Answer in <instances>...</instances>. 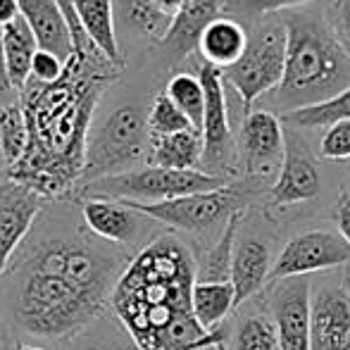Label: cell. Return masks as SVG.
<instances>
[{"label": "cell", "instance_id": "4fadbf2b", "mask_svg": "<svg viewBox=\"0 0 350 350\" xmlns=\"http://www.w3.org/2000/svg\"><path fill=\"white\" fill-rule=\"evenodd\" d=\"M46 198L19 181L0 179V279L36 226Z\"/></svg>", "mask_w": 350, "mask_h": 350}, {"label": "cell", "instance_id": "83f0119b", "mask_svg": "<svg viewBox=\"0 0 350 350\" xmlns=\"http://www.w3.org/2000/svg\"><path fill=\"white\" fill-rule=\"evenodd\" d=\"M229 350H281L272 314L253 312L236 322Z\"/></svg>", "mask_w": 350, "mask_h": 350}, {"label": "cell", "instance_id": "cb8c5ba5", "mask_svg": "<svg viewBox=\"0 0 350 350\" xmlns=\"http://www.w3.org/2000/svg\"><path fill=\"white\" fill-rule=\"evenodd\" d=\"M191 303H193V314L200 327L208 332H217L219 324L226 319V314L236 310L234 286H231V281H224V284L196 281Z\"/></svg>", "mask_w": 350, "mask_h": 350}, {"label": "cell", "instance_id": "ba28073f", "mask_svg": "<svg viewBox=\"0 0 350 350\" xmlns=\"http://www.w3.org/2000/svg\"><path fill=\"white\" fill-rule=\"evenodd\" d=\"M129 208L146 215L148 219L165 224L174 231L186 234H208L212 229H224L229 219L243 212V191L234 184L205 193L184 196V198L165 200V203H126Z\"/></svg>", "mask_w": 350, "mask_h": 350}, {"label": "cell", "instance_id": "f546056e", "mask_svg": "<svg viewBox=\"0 0 350 350\" xmlns=\"http://www.w3.org/2000/svg\"><path fill=\"white\" fill-rule=\"evenodd\" d=\"M120 10L136 31L157 38V41H165L172 29V22H174L165 12H160L152 0H120Z\"/></svg>", "mask_w": 350, "mask_h": 350}, {"label": "cell", "instance_id": "484cf974", "mask_svg": "<svg viewBox=\"0 0 350 350\" xmlns=\"http://www.w3.org/2000/svg\"><path fill=\"white\" fill-rule=\"evenodd\" d=\"M241 219H243V212L231 217L229 224L221 229L219 239L203 253V258L198 262V281H205V284L231 281V265H234L236 234H239Z\"/></svg>", "mask_w": 350, "mask_h": 350}, {"label": "cell", "instance_id": "836d02e7", "mask_svg": "<svg viewBox=\"0 0 350 350\" xmlns=\"http://www.w3.org/2000/svg\"><path fill=\"white\" fill-rule=\"evenodd\" d=\"M341 46L350 53V0H332V24H329Z\"/></svg>", "mask_w": 350, "mask_h": 350}, {"label": "cell", "instance_id": "d4e9b609", "mask_svg": "<svg viewBox=\"0 0 350 350\" xmlns=\"http://www.w3.org/2000/svg\"><path fill=\"white\" fill-rule=\"evenodd\" d=\"M29 148V126L24 115L22 96L8 100L0 107V155L5 170H12L24 160Z\"/></svg>", "mask_w": 350, "mask_h": 350}, {"label": "cell", "instance_id": "5bb4252c", "mask_svg": "<svg viewBox=\"0 0 350 350\" xmlns=\"http://www.w3.org/2000/svg\"><path fill=\"white\" fill-rule=\"evenodd\" d=\"M150 221L152 219H148L146 215L129 208L126 203H120V200H81V224L96 239L117 245V248H131L139 243L146 224H150Z\"/></svg>", "mask_w": 350, "mask_h": 350}, {"label": "cell", "instance_id": "8fae6325", "mask_svg": "<svg viewBox=\"0 0 350 350\" xmlns=\"http://www.w3.org/2000/svg\"><path fill=\"white\" fill-rule=\"evenodd\" d=\"M239 150L248 176H253V179L279 176L286 152H288L279 115H274L269 110L245 112L243 126H241Z\"/></svg>", "mask_w": 350, "mask_h": 350}, {"label": "cell", "instance_id": "2e32d148", "mask_svg": "<svg viewBox=\"0 0 350 350\" xmlns=\"http://www.w3.org/2000/svg\"><path fill=\"white\" fill-rule=\"evenodd\" d=\"M19 12L29 22L41 51L70 62L77 55V41L65 10L57 0H19Z\"/></svg>", "mask_w": 350, "mask_h": 350}, {"label": "cell", "instance_id": "7402d4cb", "mask_svg": "<svg viewBox=\"0 0 350 350\" xmlns=\"http://www.w3.org/2000/svg\"><path fill=\"white\" fill-rule=\"evenodd\" d=\"M219 8L221 0H189L172 22L165 43L172 46L176 55H189L193 48H198L205 29L219 17Z\"/></svg>", "mask_w": 350, "mask_h": 350}, {"label": "cell", "instance_id": "d6a6232c", "mask_svg": "<svg viewBox=\"0 0 350 350\" xmlns=\"http://www.w3.org/2000/svg\"><path fill=\"white\" fill-rule=\"evenodd\" d=\"M65 70H67V62H62L60 57L48 51H38L31 65V81L51 86V83L60 81L65 77Z\"/></svg>", "mask_w": 350, "mask_h": 350}, {"label": "cell", "instance_id": "44dd1931", "mask_svg": "<svg viewBox=\"0 0 350 350\" xmlns=\"http://www.w3.org/2000/svg\"><path fill=\"white\" fill-rule=\"evenodd\" d=\"M0 41H3V55L5 65H8L10 81H12L14 91L22 93L29 86V81H31L33 57L41 51L38 41L22 14L14 22H10L8 27L0 29Z\"/></svg>", "mask_w": 350, "mask_h": 350}, {"label": "cell", "instance_id": "9c48e42d", "mask_svg": "<svg viewBox=\"0 0 350 350\" xmlns=\"http://www.w3.org/2000/svg\"><path fill=\"white\" fill-rule=\"evenodd\" d=\"M350 262V243L338 231L312 229L303 231L281 248L274 260L272 281L310 277L324 269H336Z\"/></svg>", "mask_w": 350, "mask_h": 350}, {"label": "cell", "instance_id": "ee69618b", "mask_svg": "<svg viewBox=\"0 0 350 350\" xmlns=\"http://www.w3.org/2000/svg\"><path fill=\"white\" fill-rule=\"evenodd\" d=\"M0 165H5V162H3V155H0Z\"/></svg>", "mask_w": 350, "mask_h": 350}, {"label": "cell", "instance_id": "8d00e7d4", "mask_svg": "<svg viewBox=\"0 0 350 350\" xmlns=\"http://www.w3.org/2000/svg\"><path fill=\"white\" fill-rule=\"evenodd\" d=\"M334 219H336L338 234L350 243V191L338 196L336 208H334Z\"/></svg>", "mask_w": 350, "mask_h": 350}, {"label": "cell", "instance_id": "74e56055", "mask_svg": "<svg viewBox=\"0 0 350 350\" xmlns=\"http://www.w3.org/2000/svg\"><path fill=\"white\" fill-rule=\"evenodd\" d=\"M224 334L217 329V332H210L205 338L196 343H189V346H181V348H174V350H221V343H224Z\"/></svg>", "mask_w": 350, "mask_h": 350}, {"label": "cell", "instance_id": "7c38bea8", "mask_svg": "<svg viewBox=\"0 0 350 350\" xmlns=\"http://www.w3.org/2000/svg\"><path fill=\"white\" fill-rule=\"evenodd\" d=\"M272 319L281 350H312V284L310 277L274 281Z\"/></svg>", "mask_w": 350, "mask_h": 350}, {"label": "cell", "instance_id": "4316f807", "mask_svg": "<svg viewBox=\"0 0 350 350\" xmlns=\"http://www.w3.org/2000/svg\"><path fill=\"white\" fill-rule=\"evenodd\" d=\"M286 122L300 126V129H322V126H334L338 122L350 120V88L341 91L338 96L329 98L317 105L298 107V110L286 112Z\"/></svg>", "mask_w": 350, "mask_h": 350}, {"label": "cell", "instance_id": "f35d334b", "mask_svg": "<svg viewBox=\"0 0 350 350\" xmlns=\"http://www.w3.org/2000/svg\"><path fill=\"white\" fill-rule=\"evenodd\" d=\"M12 81H10L8 74V65H5V55H3V41H0V107L5 105L8 100H12Z\"/></svg>", "mask_w": 350, "mask_h": 350}, {"label": "cell", "instance_id": "ac0fdd59", "mask_svg": "<svg viewBox=\"0 0 350 350\" xmlns=\"http://www.w3.org/2000/svg\"><path fill=\"white\" fill-rule=\"evenodd\" d=\"M319 186V170L310 155L303 150L286 152L284 167L272 184V203L274 205H298L317 198Z\"/></svg>", "mask_w": 350, "mask_h": 350}, {"label": "cell", "instance_id": "30bf717a", "mask_svg": "<svg viewBox=\"0 0 350 350\" xmlns=\"http://www.w3.org/2000/svg\"><path fill=\"white\" fill-rule=\"evenodd\" d=\"M205 88V117H203V167L205 172L224 176L221 170H229L234 134L229 122V105L224 91V72L212 65H203L198 72Z\"/></svg>", "mask_w": 350, "mask_h": 350}, {"label": "cell", "instance_id": "6da1fadb", "mask_svg": "<svg viewBox=\"0 0 350 350\" xmlns=\"http://www.w3.org/2000/svg\"><path fill=\"white\" fill-rule=\"evenodd\" d=\"M124 267L122 248L83 224H41L0 279V308L29 336L74 341L107 312Z\"/></svg>", "mask_w": 350, "mask_h": 350}, {"label": "cell", "instance_id": "3957f363", "mask_svg": "<svg viewBox=\"0 0 350 350\" xmlns=\"http://www.w3.org/2000/svg\"><path fill=\"white\" fill-rule=\"evenodd\" d=\"M198 262L176 236L160 234L126 262L110 308L141 350H174L208 336L193 314Z\"/></svg>", "mask_w": 350, "mask_h": 350}, {"label": "cell", "instance_id": "ffe728a7", "mask_svg": "<svg viewBox=\"0 0 350 350\" xmlns=\"http://www.w3.org/2000/svg\"><path fill=\"white\" fill-rule=\"evenodd\" d=\"M250 38L245 29L231 17H217L203 31L198 41V53L205 65L226 72L243 57Z\"/></svg>", "mask_w": 350, "mask_h": 350}, {"label": "cell", "instance_id": "f1b7e54d", "mask_svg": "<svg viewBox=\"0 0 350 350\" xmlns=\"http://www.w3.org/2000/svg\"><path fill=\"white\" fill-rule=\"evenodd\" d=\"M167 96L174 100V105L189 117L193 129H203V117H205V88L200 77L189 72H179L170 79L167 83Z\"/></svg>", "mask_w": 350, "mask_h": 350}, {"label": "cell", "instance_id": "60d3db41", "mask_svg": "<svg viewBox=\"0 0 350 350\" xmlns=\"http://www.w3.org/2000/svg\"><path fill=\"white\" fill-rule=\"evenodd\" d=\"M152 3H155V8L160 10V12H165L167 17L174 19L176 14L184 10V5L189 3V0H152Z\"/></svg>", "mask_w": 350, "mask_h": 350}, {"label": "cell", "instance_id": "e575fe53", "mask_svg": "<svg viewBox=\"0 0 350 350\" xmlns=\"http://www.w3.org/2000/svg\"><path fill=\"white\" fill-rule=\"evenodd\" d=\"M305 3H310V0H239L241 8L250 10V12H258V14L279 12V10L298 8V5H305Z\"/></svg>", "mask_w": 350, "mask_h": 350}, {"label": "cell", "instance_id": "52a82bcc", "mask_svg": "<svg viewBox=\"0 0 350 350\" xmlns=\"http://www.w3.org/2000/svg\"><path fill=\"white\" fill-rule=\"evenodd\" d=\"M288 57V29L286 24H269L250 38L243 57L224 72V81L234 86L243 107L250 112L255 100L281 86Z\"/></svg>", "mask_w": 350, "mask_h": 350}, {"label": "cell", "instance_id": "5b68a950", "mask_svg": "<svg viewBox=\"0 0 350 350\" xmlns=\"http://www.w3.org/2000/svg\"><path fill=\"white\" fill-rule=\"evenodd\" d=\"M229 184L226 176L210 174L205 170H165V167L143 165L124 174L103 176L79 186L77 196L86 198L120 200V203H165L184 196L205 193Z\"/></svg>", "mask_w": 350, "mask_h": 350}, {"label": "cell", "instance_id": "ab89813d", "mask_svg": "<svg viewBox=\"0 0 350 350\" xmlns=\"http://www.w3.org/2000/svg\"><path fill=\"white\" fill-rule=\"evenodd\" d=\"M19 0H0V29L19 17Z\"/></svg>", "mask_w": 350, "mask_h": 350}, {"label": "cell", "instance_id": "8992f818", "mask_svg": "<svg viewBox=\"0 0 350 350\" xmlns=\"http://www.w3.org/2000/svg\"><path fill=\"white\" fill-rule=\"evenodd\" d=\"M148 157H150L148 117H143L136 107H117L96 126V131L88 134L86 167L79 186L103 176L139 170L143 162L148 165Z\"/></svg>", "mask_w": 350, "mask_h": 350}, {"label": "cell", "instance_id": "7a4b0ae2", "mask_svg": "<svg viewBox=\"0 0 350 350\" xmlns=\"http://www.w3.org/2000/svg\"><path fill=\"white\" fill-rule=\"evenodd\" d=\"M115 65L103 55H74L60 81H29L22 105L29 126L24 160L5 176L33 189L43 198H65L77 193L86 167L88 126L103 83L112 79Z\"/></svg>", "mask_w": 350, "mask_h": 350}, {"label": "cell", "instance_id": "9a60e30c", "mask_svg": "<svg viewBox=\"0 0 350 350\" xmlns=\"http://www.w3.org/2000/svg\"><path fill=\"white\" fill-rule=\"evenodd\" d=\"M312 350H350V291L322 286L312 293Z\"/></svg>", "mask_w": 350, "mask_h": 350}, {"label": "cell", "instance_id": "d6986e66", "mask_svg": "<svg viewBox=\"0 0 350 350\" xmlns=\"http://www.w3.org/2000/svg\"><path fill=\"white\" fill-rule=\"evenodd\" d=\"M72 8L93 48L107 62L120 67L122 55L115 31V3L112 0H72Z\"/></svg>", "mask_w": 350, "mask_h": 350}, {"label": "cell", "instance_id": "7bdbcfd3", "mask_svg": "<svg viewBox=\"0 0 350 350\" xmlns=\"http://www.w3.org/2000/svg\"><path fill=\"white\" fill-rule=\"evenodd\" d=\"M221 350H229V346H226V341H224V343H221Z\"/></svg>", "mask_w": 350, "mask_h": 350}, {"label": "cell", "instance_id": "1f68e13d", "mask_svg": "<svg viewBox=\"0 0 350 350\" xmlns=\"http://www.w3.org/2000/svg\"><path fill=\"white\" fill-rule=\"evenodd\" d=\"M319 155L324 160L350 162V120L329 126L327 134L322 136V143H319Z\"/></svg>", "mask_w": 350, "mask_h": 350}, {"label": "cell", "instance_id": "603a6c76", "mask_svg": "<svg viewBox=\"0 0 350 350\" xmlns=\"http://www.w3.org/2000/svg\"><path fill=\"white\" fill-rule=\"evenodd\" d=\"M148 165L165 170H200L203 165V134L198 129H186L179 134L150 139Z\"/></svg>", "mask_w": 350, "mask_h": 350}, {"label": "cell", "instance_id": "b9f144b4", "mask_svg": "<svg viewBox=\"0 0 350 350\" xmlns=\"http://www.w3.org/2000/svg\"><path fill=\"white\" fill-rule=\"evenodd\" d=\"M12 350H48V348L31 346V343H17V346H12Z\"/></svg>", "mask_w": 350, "mask_h": 350}, {"label": "cell", "instance_id": "4dcf8cb0", "mask_svg": "<svg viewBox=\"0 0 350 350\" xmlns=\"http://www.w3.org/2000/svg\"><path fill=\"white\" fill-rule=\"evenodd\" d=\"M193 129V124L189 122V117L174 105L167 93L152 100L150 112H148V131H150V139H162V136L179 134V131Z\"/></svg>", "mask_w": 350, "mask_h": 350}, {"label": "cell", "instance_id": "e0dca14e", "mask_svg": "<svg viewBox=\"0 0 350 350\" xmlns=\"http://www.w3.org/2000/svg\"><path fill=\"white\" fill-rule=\"evenodd\" d=\"M272 258L269 245L262 239H243L236 243L234 265H231V286L236 293V310L258 295L272 279Z\"/></svg>", "mask_w": 350, "mask_h": 350}, {"label": "cell", "instance_id": "d590c367", "mask_svg": "<svg viewBox=\"0 0 350 350\" xmlns=\"http://www.w3.org/2000/svg\"><path fill=\"white\" fill-rule=\"evenodd\" d=\"M86 350H141V348H139V343H136L134 338L124 332V327H122L120 334L100 338V341L93 343V346L86 348Z\"/></svg>", "mask_w": 350, "mask_h": 350}, {"label": "cell", "instance_id": "277c9868", "mask_svg": "<svg viewBox=\"0 0 350 350\" xmlns=\"http://www.w3.org/2000/svg\"><path fill=\"white\" fill-rule=\"evenodd\" d=\"M286 29L288 57L279 96L288 112L317 105L350 88V53L327 24L293 19Z\"/></svg>", "mask_w": 350, "mask_h": 350}]
</instances>
